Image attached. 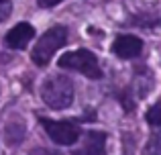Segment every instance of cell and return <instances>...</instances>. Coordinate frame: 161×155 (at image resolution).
Returning a JSON list of instances; mask_svg holds the SVG:
<instances>
[{
	"label": "cell",
	"mask_w": 161,
	"mask_h": 155,
	"mask_svg": "<svg viewBox=\"0 0 161 155\" xmlns=\"http://www.w3.org/2000/svg\"><path fill=\"white\" fill-rule=\"evenodd\" d=\"M71 155H106V135L102 131H88Z\"/></svg>",
	"instance_id": "5b68a950"
},
{
	"label": "cell",
	"mask_w": 161,
	"mask_h": 155,
	"mask_svg": "<svg viewBox=\"0 0 161 155\" xmlns=\"http://www.w3.org/2000/svg\"><path fill=\"white\" fill-rule=\"evenodd\" d=\"M41 98L53 110H63L74 100V84L65 76H51L41 86Z\"/></svg>",
	"instance_id": "6da1fadb"
},
{
	"label": "cell",
	"mask_w": 161,
	"mask_h": 155,
	"mask_svg": "<svg viewBox=\"0 0 161 155\" xmlns=\"http://www.w3.org/2000/svg\"><path fill=\"white\" fill-rule=\"evenodd\" d=\"M41 127L49 135V139L57 145H74L80 141L82 131H80L78 120H51V119H41Z\"/></svg>",
	"instance_id": "277c9868"
},
{
	"label": "cell",
	"mask_w": 161,
	"mask_h": 155,
	"mask_svg": "<svg viewBox=\"0 0 161 155\" xmlns=\"http://www.w3.org/2000/svg\"><path fill=\"white\" fill-rule=\"evenodd\" d=\"M57 64H59V68L74 69V72H80L86 78H92V80L102 78V68H100L98 59H96V55L90 53L88 49H78V51L63 53Z\"/></svg>",
	"instance_id": "7a4b0ae2"
},
{
	"label": "cell",
	"mask_w": 161,
	"mask_h": 155,
	"mask_svg": "<svg viewBox=\"0 0 161 155\" xmlns=\"http://www.w3.org/2000/svg\"><path fill=\"white\" fill-rule=\"evenodd\" d=\"M35 37V29L29 23H19L16 27H12L4 37V43L10 49H25L29 45V41Z\"/></svg>",
	"instance_id": "52a82bcc"
},
{
	"label": "cell",
	"mask_w": 161,
	"mask_h": 155,
	"mask_svg": "<svg viewBox=\"0 0 161 155\" xmlns=\"http://www.w3.org/2000/svg\"><path fill=\"white\" fill-rule=\"evenodd\" d=\"M112 51L116 53L120 59H135L141 55L143 51V41L135 35H118L114 39Z\"/></svg>",
	"instance_id": "8992f818"
},
{
	"label": "cell",
	"mask_w": 161,
	"mask_h": 155,
	"mask_svg": "<svg viewBox=\"0 0 161 155\" xmlns=\"http://www.w3.org/2000/svg\"><path fill=\"white\" fill-rule=\"evenodd\" d=\"M12 12V2L10 0H0V23L6 20Z\"/></svg>",
	"instance_id": "8fae6325"
},
{
	"label": "cell",
	"mask_w": 161,
	"mask_h": 155,
	"mask_svg": "<svg viewBox=\"0 0 161 155\" xmlns=\"http://www.w3.org/2000/svg\"><path fill=\"white\" fill-rule=\"evenodd\" d=\"M33 155H59V153H55V151H47V149H35V151H33Z\"/></svg>",
	"instance_id": "4fadbf2b"
},
{
	"label": "cell",
	"mask_w": 161,
	"mask_h": 155,
	"mask_svg": "<svg viewBox=\"0 0 161 155\" xmlns=\"http://www.w3.org/2000/svg\"><path fill=\"white\" fill-rule=\"evenodd\" d=\"M25 139V123L20 119H10L6 123V141L10 145H19Z\"/></svg>",
	"instance_id": "ba28073f"
},
{
	"label": "cell",
	"mask_w": 161,
	"mask_h": 155,
	"mask_svg": "<svg viewBox=\"0 0 161 155\" xmlns=\"http://www.w3.org/2000/svg\"><path fill=\"white\" fill-rule=\"evenodd\" d=\"M37 2H39L41 8H51V6H55V4H59L61 0H37Z\"/></svg>",
	"instance_id": "7c38bea8"
},
{
	"label": "cell",
	"mask_w": 161,
	"mask_h": 155,
	"mask_svg": "<svg viewBox=\"0 0 161 155\" xmlns=\"http://www.w3.org/2000/svg\"><path fill=\"white\" fill-rule=\"evenodd\" d=\"M65 43H67V29L61 27V25L51 27L39 41H37L35 47H33V53H31L33 61H35L37 65H41V68L47 65L49 59L53 57V53L57 51L59 47H63Z\"/></svg>",
	"instance_id": "3957f363"
},
{
	"label": "cell",
	"mask_w": 161,
	"mask_h": 155,
	"mask_svg": "<svg viewBox=\"0 0 161 155\" xmlns=\"http://www.w3.org/2000/svg\"><path fill=\"white\" fill-rule=\"evenodd\" d=\"M147 123L155 129H161V102L153 104V106L147 110Z\"/></svg>",
	"instance_id": "9c48e42d"
},
{
	"label": "cell",
	"mask_w": 161,
	"mask_h": 155,
	"mask_svg": "<svg viewBox=\"0 0 161 155\" xmlns=\"http://www.w3.org/2000/svg\"><path fill=\"white\" fill-rule=\"evenodd\" d=\"M145 155H161V133L151 135V139L145 145Z\"/></svg>",
	"instance_id": "30bf717a"
}]
</instances>
